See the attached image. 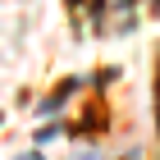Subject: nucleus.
Returning <instances> with one entry per match:
<instances>
[{"mask_svg":"<svg viewBox=\"0 0 160 160\" xmlns=\"http://www.w3.org/2000/svg\"><path fill=\"white\" fill-rule=\"evenodd\" d=\"M69 5H78V0H69Z\"/></svg>","mask_w":160,"mask_h":160,"instance_id":"obj_1","label":"nucleus"}]
</instances>
